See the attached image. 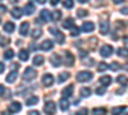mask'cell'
Segmentation results:
<instances>
[{
	"label": "cell",
	"mask_w": 128,
	"mask_h": 115,
	"mask_svg": "<svg viewBox=\"0 0 128 115\" xmlns=\"http://www.w3.org/2000/svg\"><path fill=\"white\" fill-rule=\"evenodd\" d=\"M17 1V0H12V3H16Z\"/></svg>",
	"instance_id": "cell-55"
},
{
	"label": "cell",
	"mask_w": 128,
	"mask_h": 115,
	"mask_svg": "<svg viewBox=\"0 0 128 115\" xmlns=\"http://www.w3.org/2000/svg\"><path fill=\"white\" fill-rule=\"evenodd\" d=\"M42 83H44V86H46V87H50L52 83H54V77H52L51 74H45L44 77H42Z\"/></svg>",
	"instance_id": "cell-6"
},
{
	"label": "cell",
	"mask_w": 128,
	"mask_h": 115,
	"mask_svg": "<svg viewBox=\"0 0 128 115\" xmlns=\"http://www.w3.org/2000/svg\"><path fill=\"white\" fill-rule=\"evenodd\" d=\"M90 93H91V90H90L88 87H83V88L81 90V96H82V97H88Z\"/></svg>",
	"instance_id": "cell-27"
},
{
	"label": "cell",
	"mask_w": 128,
	"mask_h": 115,
	"mask_svg": "<svg viewBox=\"0 0 128 115\" xmlns=\"http://www.w3.org/2000/svg\"><path fill=\"white\" fill-rule=\"evenodd\" d=\"M6 82L8 83H13V82H16V79H17V72H14V70H12L9 73V74L6 76Z\"/></svg>",
	"instance_id": "cell-17"
},
{
	"label": "cell",
	"mask_w": 128,
	"mask_h": 115,
	"mask_svg": "<svg viewBox=\"0 0 128 115\" xmlns=\"http://www.w3.org/2000/svg\"><path fill=\"white\" fill-rule=\"evenodd\" d=\"M52 46H54V42H52L51 40H46V41H44V42L41 44V50L48 51V50H51Z\"/></svg>",
	"instance_id": "cell-9"
},
{
	"label": "cell",
	"mask_w": 128,
	"mask_h": 115,
	"mask_svg": "<svg viewBox=\"0 0 128 115\" xmlns=\"http://www.w3.org/2000/svg\"><path fill=\"white\" fill-rule=\"evenodd\" d=\"M51 64L54 65V67H59L60 65V63H62V59H60V56L59 55H56V54H54L51 56Z\"/></svg>",
	"instance_id": "cell-16"
},
{
	"label": "cell",
	"mask_w": 128,
	"mask_h": 115,
	"mask_svg": "<svg viewBox=\"0 0 128 115\" xmlns=\"http://www.w3.org/2000/svg\"><path fill=\"white\" fill-rule=\"evenodd\" d=\"M28 29H30L28 22H23L22 24H20V27H19V33L22 35V36H26L28 33Z\"/></svg>",
	"instance_id": "cell-10"
},
{
	"label": "cell",
	"mask_w": 128,
	"mask_h": 115,
	"mask_svg": "<svg viewBox=\"0 0 128 115\" xmlns=\"http://www.w3.org/2000/svg\"><path fill=\"white\" fill-rule=\"evenodd\" d=\"M59 106H60V109H62L63 111H67L68 108H69V102H68V100H67L66 97L62 99V100L59 101Z\"/></svg>",
	"instance_id": "cell-15"
},
{
	"label": "cell",
	"mask_w": 128,
	"mask_h": 115,
	"mask_svg": "<svg viewBox=\"0 0 128 115\" xmlns=\"http://www.w3.org/2000/svg\"><path fill=\"white\" fill-rule=\"evenodd\" d=\"M95 28V24L92 22H84L82 24V31L83 32H91V31H94Z\"/></svg>",
	"instance_id": "cell-11"
},
{
	"label": "cell",
	"mask_w": 128,
	"mask_h": 115,
	"mask_svg": "<svg viewBox=\"0 0 128 115\" xmlns=\"http://www.w3.org/2000/svg\"><path fill=\"white\" fill-rule=\"evenodd\" d=\"M37 102H38V97H37V96H32V97L27 99V101H26V105L32 106V105H36Z\"/></svg>",
	"instance_id": "cell-23"
},
{
	"label": "cell",
	"mask_w": 128,
	"mask_h": 115,
	"mask_svg": "<svg viewBox=\"0 0 128 115\" xmlns=\"http://www.w3.org/2000/svg\"><path fill=\"white\" fill-rule=\"evenodd\" d=\"M63 27H64V28H72V27H74L73 19H72V18H67V19L63 22Z\"/></svg>",
	"instance_id": "cell-24"
},
{
	"label": "cell",
	"mask_w": 128,
	"mask_h": 115,
	"mask_svg": "<svg viewBox=\"0 0 128 115\" xmlns=\"http://www.w3.org/2000/svg\"><path fill=\"white\" fill-rule=\"evenodd\" d=\"M76 79H77L78 82H87V81L92 79V73L88 72V70H82V72L77 73Z\"/></svg>",
	"instance_id": "cell-1"
},
{
	"label": "cell",
	"mask_w": 128,
	"mask_h": 115,
	"mask_svg": "<svg viewBox=\"0 0 128 115\" xmlns=\"http://www.w3.org/2000/svg\"><path fill=\"white\" fill-rule=\"evenodd\" d=\"M13 56H14V51H13L12 49L6 50L5 53H4V58H5V59H12Z\"/></svg>",
	"instance_id": "cell-30"
},
{
	"label": "cell",
	"mask_w": 128,
	"mask_h": 115,
	"mask_svg": "<svg viewBox=\"0 0 128 115\" xmlns=\"http://www.w3.org/2000/svg\"><path fill=\"white\" fill-rule=\"evenodd\" d=\"M68 78H69V73H67V72H63V73H60V74H59L58 81H59V82H64V81H67Z\"/></svg>",
	"instance_id": "cell-28"
},
{
	"label": "cell",
	"mask_w": 128,
	"mask_h": 115,
	"mask_svg": "<svg viewBox=\"0 0 128 115\" xmlns=\"http://www.w3.org/2000/svg\"><path fill=\"white\" fill-rule=\"evenodd\" d=\"M120 13L122 14H128V8H122L120 9Z\"/></svg>",
	"instance_id": "cell-43"
},
{
	"label": "cell",
	"mask_w": 128,
	"mask_h": 115,
	"mask_svg": "<svg viewBox=\"0 0 128 115\" xmlns=\"http://www.w3.org/2000/svg\"><path fill=\"white\" fill-rule=\"evenodd\" d=\"M44 56H41V55H36L35 58H34V64L35 65H37V67H40V65H42L44 64Z\"/></svg>",
	"instance_id": "cell-22"
},
{
	"label": "cell",
	"mask_w": 128,
	"mask_h": 115,
	"mask_svg": "<svg viewBox=\"0 0 128 115\" xmlns=\"http://www.w3.org/2000/svg\"><path fill=\"white\" fill-rule=\"evenodd\" d=\"M109 68H110L112 70H119V69H120V65H119L116 61H113L112 64L109 65Z\"/></svg>",
	"instance_id": "cell-34"
},
{
	"label": "cell",
	"mask_w": 128,
	"mask_h": 115,
	"mask_svg": "<svg viewBox=\"0 0 128 115\" xmlns=\"http://www.w3.org/2000/svg\"><path fill=\"white\" fill-rule=\"evenodd\" d=\"M116 81H118L119 83H122V85H124V83L127 82V78H126L124 76H119L118 78H116Z\"/></svg>",
	"instance_id": "cell-40"
},
{
	"label": "cell",
	"mask_w": 128,
	"mask_h": 115,
	"mask_svg": "<svg viewBox=\"0 0 128 115\" xmlns=\"http://www.w3.org/2000/svg\"><path fill=\"white\" fill-rule=\"evenodd\" d=\"M124 41H126V42L128 44V36H126V37H124Z\"/></svg>",
	"instance_id": "cell-53"
},
{
	"label": "cell",
	"mask_w": 128,
	"mask_h": 115,
	"mask_svg": "<svg viewBox=\"0 0 128 115\" xmlns=\"http://www.w3.org/2000/svg\"><path fill=\"white\" fill-rule=\"evenodd\" d=\"M20 111V104L19 102H12L8 106V113H18Z\"/></svg>",
	"instance_id": "cell-7"
},
{
	"label": "cell",
	"mask_w": 128,
	"mask_h": 115,
	"mask_svg": "<svg viewBox=\"0 0 128 115\" xmlns=\"http://www.w3.org/2000/svg\"><path fill=\"white\" fill-rule=\"evenodd\" d=\"M36 74H37V73L34 70V68L28 67V68H26V70L23 73V79L24 81H32V79L36 77Z\"/></svg>",
	"instance_id": "cell-2"
},
{
	"label": "cell",
	"mask_w": 128,
	"mask_h": 115,
	"mask_svg": "<svg viewBox=\"0 0 128 115\" xmlns=\"http://www.w3.org/2000/svg\"><path fill=\"white\" fill-rule=\"evenodd\" d=\"M12 15L14 17V18H20L22 17V9H19V8H13V10H12Z\"/></svg>",
	"instance_id": "cell-25"
},
{
	"label": "cell",
	"mask_w": 128,
	"mask_h": 115,
	"mask_svg": "<svg viewBox=\"0 0 128 115\" xmlns=\"http://www.w3.org/2000/svg\"><path fill=\"white\" fill-rule=\"evenodd\" d=\"M28 114H30V115H37V114H38V111H34V110H32V111H30Z\"/></svg>",
	"instance_id": "cell-48"
},
{
	"label": "cell",
	"mask_w": 128,
	"mask_h": 115,
	"mask_svg": "<svg viewBox=\"0 0 128 115\" xmlns=\"http://www.w3.org/2000/svg\"><path fill=\"white\" fill-rule=\"evenodd\" d=\"M106 69H108V64H106V63H104V61L99 63V65H98V70L99 72H104Z\"/></svg>",
	"instance_id": "cell-33"
},
{
	"label": "cell",
	"mask_w": 128,
	"mask_h": 115,
	"mask_svg": "<svg viewBox=\"0 0 128 115\" xmlns=\"http://www.w3.org/2000/svg\"><path fill=\"white\" fill-rule=\"evenodd\" d=\"M73 90H74V86L73 85H69L68 87H66L63 90V96L64 97H70L72 93H73Z\"/></svg>",
	"instance_id": "cell-14"
},
{
	"label": "cell",
	"mask_w": 128,
	"mask_h": 115,
	"mask_svg": "<svg viewBox=\"0 0 128 115\" xmlns=\"http://www.w3.org/2000/svg\"><path fill=\"white\" fill-rule=\"evenodd\" d=\"M6 44H9V40H8V38H2V42H0V45L4 46V45H6Z\"/></svg>",
	"instance_id": "cell-41"
},
{
	"label": "cell",
	"mask_w": 128,
	"mask_h": 115,
	"mask_svg": "<svg viewBox=\"0 0 128 115\" xmlns=\"http://www.w3.org/2000/svg\"><path fill=\"white\" fill-rule=\"evenodd\" d=\"M18 56H19V59H20V60H23V61H26V60H28V56H30V54H28V51H27V50L22 49V50L19 51V54H18Z\"/></svg>",
	"instance_id": "cell-20"
},
{
	"label": "cell",
	"mask_w": 128,
	"mask_h": 115,
	"mask_svg": "<svg viewBox=\"0 0 128 115\" xmlns=\"http://www.w3.org/2000/svg\"><path fill=\"white\" fill-rule=\"evenodd\" d=\"M24 13L27 14V15H31L32 13L35 12V6H34V4H31V3H28V4H26V6H24Z\"/></svg>",
	"instance_id": "cell-18"
},
{
	"label": "cell",
	"mask_w": 128,
	"mask_h": 115,
	"mask_svg": "<svg viewBox=\"0 0 128 115\" xmlns=\"http://www.w3.org/2000/svg\"><path fill=\"white\" fill-rule=\"evenodd\" d=\"M124 69H128V64H126V65H124Z\"/></svg>",
	"instance_id": "cell-54"
},
{
	"label": "cell",
	"mask_w": 128,
	"mask_h": 115,
	"mask_svg": "<svg viewBox=\"0 0 128 115\" xmlns=\"http://www.w3.org/2000/svg\"><path fill=\"white\" fill-rule=\"evenodd\" d=\"M86 113H87V109H82V110H80L77 114H81V115H82V114H86Z\"/></svg>",
	"instance_id": "cell-45"
},
{
	"label": "cell",
	"mask_w": 128,
	"mask_h": 115,
	"mask_svg": "<svg viewBox=\"0 0 128 115\" xmlns=\"http://www.w3.org/2000/svg\"><path fill=\"white\" fill-rule=\"evenodd\" d=\"M49 31L56 37V42H59V44H63V42H64V35L60 32L59 29H56V28H54V27H50Z\"/></svg>",
	"instance_id": "cell-3"
},
{
	"label": "cell",
	"mask_w": 128,
	"mask_h": 115,
	"mask_svg": "<svg viewBox=\"0 0 128 115\" xmlns=\"http://www.w3.org/2000/svg\"><path fill=\"white\" fill-rule=\"evenodd\" d=\"M110 82H112V77H109V76H104V77H101L100 78V83L102 86H109L110 85Z\"/></svg>",
	"instance_id": "cell-21"
},
{
	"label": "cell",
	"mask_w": 128,
	"mask_h": 115,
	"mask_svg": "<svg viewBox=\"0 0 128 115\" xmlns=\"http://www.w3.org/2000/svg\"><path fill=\"white\" fill-rule=\"evenodd\" d=\"M14 23L13 22H6L5 24H4V31L5 32H8V33H12L13 31H14Z\"/></svg>",
	"instance_id": "cell-19"
},
{
	"label": "cell",
	"mask_w": 128,
	"mask_h": 115,
	"mask_svg": "<svg viewBox=\"0 0 128 115\" xmlns=\"http://www.w3.org/2000/svg\"><path fill=\"white\" fill-rule=\"evenodd\" d=\"M63 5H64V8H67V9H72L74 3H73V0H64Z\"/></svg>",
	"instance_id": "cell-31"
},
{
	"label": "cell",
	"mask_w": 128,
	"mask_h": 115,
	"mask_svg": "<svg viewBox=\"0 0 128 115\" xmlns=\"http://www.w3.org/2000/svg\"><path fill=\"white\" fill-rule=\"evenodd\" d=\"M96 93H98V95H104V93H105V86L98 87V88H96Z\"/></svg>",
	"instance_id": "cell-38"
},
{
	"label": "cell",
	"mask_w": 128,
	"mask_h": 115,
	"mask_svg": "<svg viewBox=\"0 0 128 115\" xmlns=\"http://www.w3.org/2000/svg\"><path fill=\"white\" fill-rule=\"evenodd\" d=\"M78 33H80L78 27H72V32H70V35H72V36H78Z\"/></svg>",
	"instance_id": "cell-39"
},
{
	"label": "cell",
	"mask_w": 128,
	"mask_h": 115,
	"mask_svg": "<svg viewBox=\"0 0 128 115\" xmlns=\"http://www.w3.org/2000/svg\"><path fill=\"white\" fill-rule=\"evenodd\" d=\"M109 31V22H106V20H102V22H100V32L102 35H106Z\"/></svg>",
	"instance_id": "cell-13"
},
{
	"label": "cell",
	"mask_w": 128,
	"mask_h": 115,
	"mask_svg": "<svg viewBox=\"0 0 128 115\" xmlns=\"http://www.w3.org/2000/svg\"><path fill=\"white\" fill-rule=\"evenodd\" d=\"M113 1L115 3V4H120V3H123L124 0H113Z\"/></svg>",
	"instance_id": "cell-49"
},
{
	"label": "cell",
	"mask_w": 128,
	"mask_h": 115,
	"mask_svg": "<svg viewBox=\"0 0 128 115\" xmlns=\"http://www.w3.org/2000/svg\"><path fill=\"white\" fill-rule=\"evenodd\" d=\"M41 35H42V32H41L40 28H35L32 31V37L34 38H38V37H41Z\"/></svg>",
	"instance_id": "cell-29"
},
{
	"label": "cell",
	"mask_w": 128,
	"mask_h": 115,
	"mask_svg": "<svg viewBox=\"0 0 128 115\" xmlns=\"http://www.w3.org/2000/svg\"><path fill=\"white\" fill-rule=\"evenodd\" d=\"M112 53H113V47H112L110 45H104V46L101 47V50H100V54H101V56H104V58L110 56Z\"/></svg>",
	"instance_id": "cell-5"
},
{
	"label": "cell",
	"mask_w": 128,
	"mask_h": 115,
	"mask_svg": "<svg viewBox=\"0 0 128 115\" xmlns=\"http://www.w3.org/2000/svg\"><path fill=\"white\" fill-rule=\"evenodd\" d=\"M4 64H3V63H0V73H3V70H4Z\"/></svg>",
	"instance_id": "cell-47"
},
{
	"label": "cell",
	"mask_w": 128,
	"mask_h": 115,
	"mask_svg": "<svg viewBox=\"0 0 128 115\" xmlns=\"http://www.w3.org/2000/svg\"><path fill=\"white\" fill-rule=\"evenodd\" d=\"M5 12H6V6L0 5V13H5Z\"/></svg>",
	"instance_id": "cell-42"
},
{
	"label": "cell",
	"mask_w": 128,
	"mask_h": 115,
	"mask_svg": "<svg viewBox=\"0 0 128 115\" xmlns=\"http://www.w3.org/2000/svg\"><path fill=\"white\" fill-rule=\"evenodd\" d=\"M116 54H118L119 56H122V58H126V56H128V49H126V47H119L118 51H116Z\"/></svg>",
	"instance_id": "cell-26"
},
{
	"label": "cell",
	"mask_w": 128,
	"mask_h": 115,
	"mask_svg": "<svg viewBox=\"0 0 128 115\" xmlns=\"http://www.w3.org/2000/svg\"><path fill=\"white\" fill-rule=\"evenodd\" d=\"M56 110V105H55V102H52V101H48L45 104V106H44V111L46 114H54Z\"/></svg>",
	"instance_id": "cell-4"
},
{
	"label": "cell",
	"mask_w": 128,
	"mask_h": 115,
	"mask_svg": "<svg viewBox=\"0 0 128 115\" xmlns=\"http://www.w3.org/2000/svg\"><path fill=\"white\" fill-rule=\"evenodd\" d=\"M74 63V56L72 55V53H69V51H66V64L68 67H72Z\"/></svg>",
	"instance_id": "cell-12"
},
{
	"label": "cell",
	"mask_w": 128,
	"mask_h": 115,
	"mask_svg": "<svg viewBox=\"0 0 128 115\" xmlns=\"http://www.w3.org/2000/svg\"><path fill=\"white\" fill-rule=\"evenodd\" d=\"M77 15H78L80 18H82V17H84V15H87V10H84V9L77 10Z\"/></svg>",
	"instance_id": "cell-37"
},
{
	"label": "cell",
	"mask_w": 128,
	"mask_h": 115,
	"mask_svg": "<svg viewBox=\"0 0 128 115\" xmlns=\"http://www.w3.org/2000/svg\"><path fill=\"white\" fill-rule=\"evenodd\" d=\"M36 1H37L38 4H44V3H46V0H36Z\"/></svg>",
	"instance_id": "cell-50"
},
{
	"label": "cell",
	"mask_w": 128,
	"mask_h": 115,
	"mask_svg": "<svg viewBox=\"0 0 128 115\" xmlns=\"http://www.w3.org/2000/svg\"><path fill=\"white\" fill-rule=\"evenodd\" d=\"M78 1H80V3H82V4H84V3H87L88 0H78Z\"/></svg>",
	"instance_id": "cell-52"
},
{
	"label": "cell",
	"mask_w": 128,
	"mask_h": 115,
	"mask_svg": "<svg viewBox=\"0 0 128 115\" xmlns=\"http://www.w3.org/2000/svg\"><path fill=\"white\" fill-rule=\"evenodd\" d=\"M51 17L54 18L55 20H56V19H60V17H62V12H60V10H55V12L52 13V15H51Z\"/></svg>",
	"instance_id": "cell-36"
},
{
	"label": "cell",
	"mask_w": 128,
	"mask_h": 115,
	"mask_svg": "<svg viewBox=\"0 0 128 115\" xmlns=\"http://www.w3.org/2000/svg\"><path fill=\"white\" fill-rule=\"evenodd\" d=\"M4 91H5V90H4V86H2V85H0V96H2L3 93H4Z\"/></svg>",
	"instance_id": "cell-46"
},
{
	"label": "cell",
	"mask_w": 128,
	"mask_h": 115,
	"mask_svg": "<svg viewBox=\"0 0 128 115\" xmlns=\"http://www.w3.org/2000/svg\"><path fill=\"white\" fill-rule=\"evenodd\" d=\"M0 23H2V19H0Z\"/></svg>",
	"instance_id": "cell-56"
},
{
	"label": "cell",
	"mask_w": 128,
	"mask_h": 115,
	"mask_svg": "<svg viewBox=\"0 0 128 115\" xmlns=\"http://www.w3.org/2000/svg\"><path fill=\"white\" fill-rule=\"evenodd\" d=\"M18 68H19L18 64H13V65H12V69H18Z\"/></svg>",
	"instance_id": "cell-51"
},
{
	"label": "cell",
	"mask_w": 128,
	"mask_h": 115,
	"mask_svg": "<svg viewBox=\"0 0 128 115\" xmlns=\"http://www.w3.org/2000/svg\"><path fill=\"white\" fill-rule=\"evenodd\" d=\"M58 3H59V0H50V4L51 5H56Z\"/></svg>",
	"instance_id": "cell-44"
},
{
	"label": "cell",
	"mask_w": 128,
	"mask_h": 115,
	"mask_svg": "<svg viewBox=\"0 0 128 115\" xmlns=\"http://www.w3.org/2000/svg\"><path fill=\"white\" fill-rule=\"evenodd\" d=\"M92 113H94V114H106V109H104V108H102V109L95 108V109L92 110Z\"/></svg>",
	"instance_id": "cell-35"
},
{
	"label": "cell",
	"mask_w": 128,
	"mask_h": 115,
	"mask_svg": "<svg viewBox=\"0 0 128 115\" xmlns=\"http://www.w3.org/2000/svg\"><path fill=\"white\" fill-rule=\"evenodd\" d=\"M124 110H126V106H119V108L116 106V108H113L112 109V113L113 114H119V113H123Z\"/></svg>",
	"instance_id": "cell-32"
},
{
	"label": "cell",
	"mask_w": 128,
	"mask_h": 115,
	"mask_svg": "<svg viewBox=\"0 0 128 115\" xmlns=\"http://www.w3.org/2000/svg\"><path fill=\"white\" fill-rule=\"evenodd\" d=\"M40 15H41V18L45 20V22H49V20L52 18L51 17V12L50 10H48V9H44V10H41V13H40Z\"/></svg>",
	"instance_id": "cell-8"
}]
</instances>
